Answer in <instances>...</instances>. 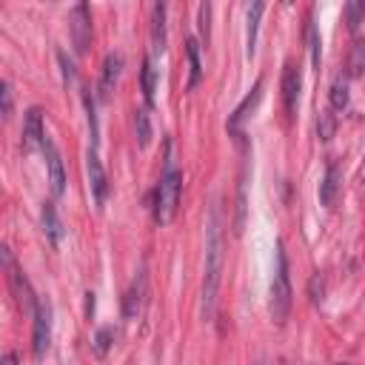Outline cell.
<instances>
[{
  "label": "cell",
  "instance_id": "e0dca14e",
  "mask_svg": "<svg viewBox=\"0 0 365 365\" xmlns=\"http://www.w3.org/2000/svg\"><path fill=\"white\" fill-rule=\"evenodd\" d=\"M151 23H154V48L165 51V6L163 3L151 9Z\"/></svg>",
  "mask_w": 365,
  "mask_h": 365
},
{
  "label": "cell",
  "instance_id": "d6986e66",
  "mask_svg": "<svg viewBox=\"0 0 365 365\" xmlns=\"http://www.w3.org/2000/svg\"><path fill=\"white\" fill-rule=\"evenodd\" d=\"M328 97H331V108H334V111H342V108L348 106V80H345V77H336Z\"/></svg>",
  "mask_w": 365,
  "mask_h": 365
},
{
  "label": "cell",
  "instance_id": "8992f818",
  "mask_svg": "<svg viewBox=\"0 0 365 365\" xmlns=\"http://www.w3.org/2000/svg\"><path fill=\"white\" fill-rule=\"evenodd\" d=\"M71 40H74V48H77V54H83L86 48H88V43H91V11H88V6L86 3H77L74 9H71Z\"/></svg>",
  "mask_w": 365,
  "mask_h": 365
},
{
  "label": "cell",
  "instance_id": "ba28073f",
  "mask_svg": "<svg viewBox=\"0 0 365 365\" xmlns=\"http://www.w3.org/2000/svg\"><path fill=\"white\" fill-rule=\"evenodd\" d=\"M43 154H46V165H48V185H51V194L60 197L66 191V171H63V160H60V151L54 145V140L46 134L43 140Z\"/></svg>",
  "mask_w": 365,
  "mask_h": 365
},
{
  "label": "cell",
  "instance_id": "9a60e30c",
  "mask_svg": "<svg viewBox=\"0 0 365 365\" xmlns=\"http://www.w3.org/2000/svg\"><path fill=\"white\" fill-rule=\"evenodd\" d=\"M262 11H265V3L248 6V29H245V54L248 57H254V48H257V29H259Z\"/></svg>",
  "mask_w": 365,
  "mask_h": 365
},
{
  "label": "cell",
  "instance_id": "8fae6325",
  "mask_svg": "<svg viewBox=\"0 0 365 365\" xmlns=\"http://www.w3.org/2000/svg\"><path fill=\"white\" fill-rule=\"evenodd\" d=\"M145 282H148L145 279V268H140L134 282H131V288L125 291V299H123V317L125 319H137L140 317L143 302H145Z\"/></svg>",
  "mask_w": 365,
  "mask_h": 365
},
{
  "label": "cell",
  "instance_id": "7c38bea8",
  "mask_svg": "<svg viewBox=\"0 0 365 365\" xmlns=\"http://www.w3.org/2000/svg\"><path fill=\"white\" fill-rule=\"evenodd\" d=\"M259 100H262V80H257V83H254V88L245 94V100L234 108V114L228 117V131H234V134H237V131H240V125L251 117V111L257 108V103H259Z\"/></svg>",
  "mask_w": 365,
  "mask_h": 365
},
{
  "label": "cell",
  "instance_id": "603a6c76",
  "mask_svg": "<svg viewBox=\"0 0 365 365\" xmlns=\"http://www.w3.org/2000/svg\"><path fill=\"white\" fill-rule=\"evenodd\" d=\"M111 336H114V331H111V328H100V331H97V336H94V351H97L100 356L108 351V345H111Z\"/></svg>",
  "mask_w": 365,
  "mask_h": 365
},
{
  "label": "cell",
  "instance_id": "4fadbf2b",
  "mask_svg": "<svg viewBox=\"0 0 365 365\" xmlns=\"http://www.w3.org/2000/svg\"><path fill=\"white\" fill-rule=\"evenodd\" d=\"M120 71H123V57L120 54H106L103 60V77H100V94L108 97L120 80Z\"/></svg>",
  "mask_w": 365,
  "mask_h": 365
},
{
  "label": "cell",
  "instance_id": "5bb4252c",
  "mask_svg": "<svg viewBox=\"0 0 365 365\" xmlns=\"http://www.w3.org/2000/svg\"><path fill=\"white\" fill-rule=\"evenodd\" d=\"M185 57H188V88H197L202 80V63H200V43L194 37L185 40Z\"/></svg>",
  "mask_w": 365,
  "mask_h": 365
},
{
  "label": "cell",
  "instance_id": "83f0119b",
  "mask_svg": "<svg viewBox=\"0 0 365 365\" xmlns=\"http://www.w3.org/2000/svg\"><path fill=\"white\" fill-rule=\"evenodd\" d=\"M3 365H17V356H14V354H11V351H9V354H6V356H3Z\"/></svg>",
  "mask_w": 365,
  "mask_h": 365
},
{
  "label": "cell",
  "instance_id": "277c9868",
  "mask_svg": "<svg viewBox=\"0 0 365 365\" xmlns=\"http://www.w3.org/2000/svg\"><path fill=\"white\" fill-rule=\"evenodd\" d=\"M48 345H51V305H48V299H40L34 308V334H31L34 359H43Z\"/></svg>",
  "mask_w": 365,
  "mask_h": 365
},
{
  "label": "cell",
  "instance_id": "f1b7e54d",
  "mask_svg": "<svg viewBox=\"0 0 365 365\" xmlns=\"http://www.w3.org/2000/svg\"><path fill=\"white\" fill-rule=\"evenodd\" d=\"M342 365H348V362H342Z\"/></svg>",
  "mask_w": 365,
  "mask_h": 365
},
{
  "label": "cell",
  "instance_id": "484cf974",
  "mask_svg": "<svg viewBox=\"0 0 365 365\" xmlns=\"http://www.w3.org/2000/svg\"><path fill=\"white\" fill-rule=\"evenodd\" d=\"M57 60H60V66H63V77H66V83H71V80H74V66H71V60H68L63 51L57 54Z\"/></svg>",
  "mask_w": 365,
  "mask_h": 365
},
{
  "label": "cell",
  "instance_id": "d4e9b609",
  "mask_svg": "<svg viewBox=\"0 0 365 365\" xmlns=\"http://www.w3.org/2000/svg\"><path fill=\"white\" fill-rule=\"evenodd\" d=\"M0 97H3V120H9L11 117V86L9 83H3Z\"/></svg>",
  "mask_w": 365,
  "mask_h": 365
},
{
  "label": "cell",
  "instance_id": "9c48e42d",
  "mask_svg": "<svg viewBox=\"0 0 365 365\" xmlns=\"http://www.w3.org/2000/svg\"><path fill=\"white\" fill-rule=\"evenodd\" d=\"M43 140H46L43 111H40V108H29L26 117H23V151L43 148Z\"/></svg>",
  "mask_w": 365,
  "mask_h": 365
},
{
  "label": "cell",
  "instance_id": "30bf717a",
  "mask_svg": "<svg viewBox=\"0 0 365 365\" xmlns=\"http://www.w3.org/2000/svg\"><path fill=\"white\" fill-rule=\"evenodd\" d=\"M339 191H342V171H339L336 163H328L325 174H322V182H319V202L325 208H334L336 200H339Z\"/></svg>",
  "mask_w": 365,
  "mask_h": 365
},
{
  "label": "cell",
  "instance_id": "3957f363",
  "mask_svg": "<svg viewBox=\"0 0 365 365\" xmlns=\"http://www.w3.org/2000/svg\"><path fill=\"white\" fill-rule=\"evenodd\" d=\"M291 302H294V291H291V277H288V257H285L282 242H277V265H274L271 294H268V311L277 325H285L291 314Z\"/></svg>",
  "mask_w": 365,
  "mask_h": 365
},
{
  "label": "cell",
  "instance_id": "2e32d148",
  "mask_svg": "<svg viewBox=\"0 0 365 365\" xmlns=\"http://www.w3.org/2000/svg\"><path fill=\"white\" fill-rule=\"evenodd\" d=\"M43 231H46V237L51 240V245H57V242L63 240V225H60V217H57L54 202H46V205H43Z\"/></svg>",
  "mask_w": 365,
  "mask_h": 365
},
{
  "label": "cell",
  "instance_id": "7a4b0ae2",
  "mask_svg": "<svg viewBox=\"0 0 365 365\" xmlns=\"http://www.w3.org/2000/svg\"><path fill=\"white\" fill-rule=\"evenodd\" d=\"M180 191H182V171L168 163L151 197V214L157 225H168L174 220L177 205H180Z\"/></svg>",
  "mask_w": 365,
  "mask_h": 365
},
{
  "label": "cell",
  "instance_id": "4316f807",
  "mask_svg": "<svg viewBox=\"0 0 365 365\" xmlns=\"http://www.w3.org/2000/svg\"><path fill=\"white\" fill-rule=\"evenodd\" d=\"M331 134H334V120H331V114H322V125H319V137H322V140H331Z\"/></svg>",
  "mask_w": 365,
  "mask_h": 365
},
{
  "label": "cell",
  "instance_id": "ffe728a7",
  "mask_svg": "<svg viewBox=\"0 0 365 365\" xmlns=\"http://www.w3.org/2000/svg\"><path fill=\"white\" fill-rule=\"evenodd\" d=\"M83 106H86V114H88V128H91V145H97V134H100V128H97V111H94V97H91V91H88V88H83Z\"/></svg>",
  "mask_w": 365,
  "mask_h": 365
},
{
  "label": "cell",
  "instance_id": "6da1fadb",
  "mask_svg": "<svg viewBox=\"0 0 365 365\" xmlns=\"http://www.w3.org/2000/svg\"><path fill=\"white\" fill-rule=\"evenodd\" d=\"M220 274H222V222H220V208H211L208 225H205V268H202V317L205 319L214 317Z\"/></svg>",
  "mask_w": 365,
  "mask_h": 365
},
{
  "label": "cell",
  "instance_id": "cb8c5ba5",
  "mask_svg": "<svg viewBox=\"0 0 365 365\" xmlns=\"http://www.w3.org/2000/svg\"><path fill=\"white\" fill-rule=\"evenodd\" d=\"M197 14H200V34H202V40L208 43V20H211V3H200Z\"/></svg>",
  "mask_w": 365,
  "mask_h": 365
},
{
  "label": "cell",
  "instance_id": "44dd1931",
  "mask_svg": "<svg viewBox=\"0 0 365 365\" xmlns=\"http://www.w3.org/2000/svg\"><path fill=\"white\" fill-rule=\"evenodd\" d=\"M137 137H140V145H148L151 143V123H148V111L145 108H137Z\"/></svg>",
  "mask_w": 365,
  "mask_h": 365
},
{
  "label": "cell",
  "instance_id": "7402d4cb",
  "mask_svg": "<svg viewBox=\"0 0 365 365\" xmlns=\"http://www.w3.org/2000/svg\"><path fill=\"white\" fill-rule=\"evenodd\" d=\"M308 48H311V63L319 68V34H317V26L314 23L308 26Z\"/></svg>",
  "mask_w": 365,
  "mask_h": 365
},
{
  "label": "cell",
  "instance_id": "ac0fdd59",
  "mask_svg": "<svg viewBox=\"0 0 365 365\" xmlns=\"http://www.w3.org/2000/svg\"><path fill=\"white\" fill-rule=\"evenodd\" d=\"M154 88H157V68L151 57H143V97L151 106L154 103Z\"/></svg>",
  "mask_w": 365,
  "mask_h": 365
},
{
  "label": "cell",
  "instance_id": "5b68a950",
  "mask_svg": "<svg viewBox=\"0 0 365 365\" xmlns=\"http://www.w3.org/2000/svg\"><path fill=\"white\" fill-rule=\"evenodd\" d=\"M86 171H88V188H91V200L94 205L100 208L106 202V194H108V180H106V168L100 163V154H97V145L88 148V157H86Z\"/></svg>",
  "mask_w": 365,
  "mask_h": 365
},
{
  "label": "cell",
  "instance_id": "52a82bcc",
  "mask_svg": "<svg viewBox=\"0 0 365 365\" xmlns=\"http://www.w3.org/2000/svg\"><path fill=\"white\" fill-rule=\"evenodd\" d=\"M299 91H302V74H299V68L288 60L285 68H282V103H285L288 117H297V108H299Z\"/></svg>",
  "mask_w": 365,
  "mask_h": 365
}]
</instances>
